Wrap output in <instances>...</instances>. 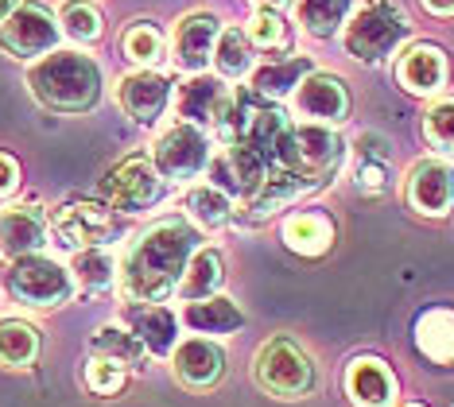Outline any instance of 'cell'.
Here are the masks:
<instances>
[{"label":"cell","instance_id":"4","mask_svg":"<svg viewBox=\"0 0 454 407\" xmlns=\"http://www.w3.org/2000/svg\"><path fill=\"white\" fill-rule=\"evenodd\" d=\"M408 35H411V24L404 8H396L392 0H369L342 27L346 55H354L357 62H385Z\"/></svg>","mask_w":454,"mask_h":407},{"label":"cell","instance_id":"10","mask_svg":"<svg viewBox=\"0 0 454 407\" xmlns=\"http://www.w3.org/2000/svg\"><path fill=\"white\" fill-rule=\"evenodd\" d=\"M51 233L70 253H86V248H106L121 237V214H113L101 202H67L51 217Z\"/></svg>","mask_w":454,"mask_h":407},{"label":"cell","instance_id":"3","mask_svg":"<svg viewBox=\"0 0 454 407\" xmlns=\"http://www.w3.org/2000/svg\"><path fill=\"white\" fill-rule=\"evenodd\" d=\"M4 295L24 310H51V307H67L74 295V276L67 264L51 260L43 253L35 256H20L8 260L4 268Z\"/></svg>","mask_w":454,"mask_h":407},{"label":"cell","instance_id":"40","mask_svg":"<svg viewBox=\"0 0 454 407\" xmlns=\"http://www.w3.org/2000/svg\"><path fill=\"white\" fill-rule=\"evenodd\" d=\"M431 16H454V0H419Z\"/></svg>","mask_w":454,"mask_h":407},{"label":"cell","instance_id":"12","mask_svg":"<svg viewBox=\"0 0 454 407\" xmlns=\"http://www.w3.org/2000/svg\"><path fill=\"white\" fill-rule=\"evenodd\" d=\"M404 198L419 217H447L454 210V167L447 160H419L408 167Z\"/></svg>","mask_w":454,"mask_h":407},{"label":"cell","instance_id":"32","mask_svg":"<svg viewBox=\"0 0 454 407\" xmlns=\"http://www.w3.org/2000/svg\"><path fill=\"white\" fill-rule=\"evenodd\" d=\"M59 31L82 51V47H94L106 35V20H101V12L90 0H67L63 12H59Z\"/></svg>","mask_w":454,"mask_h":407},{"label":"cell","instance_id":"26","mask_svg":"<svg viewBox=\"0 0 454 407\" xmlns=\"http://www.w3.org/2000/svg\"><path fill=\"white\" fill-rule=\"evenodd\" d=\"M222 284H225V256L214 245H202L199 253L191 256L187 276H183V284H179V295L187 302H202V299L222 295Z\"/></svg>","mask_w":454,"mask_h":407},{"label":"cell","instance_id":"25","mask_svg":"<svg viewBox=\"0 0 454 407\" xmlns=\"http://www.w3.org/2000/svg\"><path fill=\"white\" fill-rule=\"evenodd\" d=\"M43 349V333L27 318H0V369H32Z\"/></svg>","mask_w":454,"mask_h":407},{"label":"cell","instance_id":"16","mask_svg":"<svg viewBox=\"0 0 454 407\" xmlns=\"http://www.w3.org/2000/svg\"><path fill=\"white\" fill-rule=\"evenodd\" d=\"M171 101V82L160 70H132L117 82V106L137 124H156Z\"/></svg>","mask_w":454,"mask_h":407},{"label":"cell","instance_id":"34","mask_svg":"<svg viewBox=\"0 0 454 407\" xmlns=\"http://www.w3.org/2000/svg\"><path fill=\"white\" fill-rule=\"evenodd\" d=\"M214 70L225 82H241L253 70V39L245 27H222V39L214 47Z\"/></svg>","mask_w":454,"mask_h":407},{"label":"cell","instance_id":"22","mask_svg":"<svg viewBox=\"0 0 454 407\" xmlns=\"http://www.w3.org/2000/svg\"><path fill=\"white\" fill-rule=\"evenodd\" d=\"M183 326L199 338H230L245 326V310L237 307L230 295H214V299H202V302H191L183 310Z\"/></svg>","mask_w":454,"mask_h":407},{"label":"cell","instance_id":"42","mask_svg":"<svg viewBox=\"0 0 454 407\" xmlns=\"http://www.w3.org/2000/svg\"><path fill=\"white\" fill-rule=\"evenodd\" d=\"M12 12H16V0H0V24H4Z\"/></svg>","mask_w":454,"mask_h":407},{"label":"cell","instance_id":"9","mask_svg":"<svg viewBox=\"0 0 454 407\" xmlns=\"http://www.w3.org/2000/svg\"><path fill=\"white\" fill-rule=\"evenodd\" d=\"M59 39H63V31H59L55 12L35 4V0L16 4V12L0 24V51L20 62H39V59L55 55Z\"/></svg>","mask_w":454,"mask_h":407},{"label":"cell","instance_id":"14","mask_svg":"<svg viewBox=\"0 0 454 407\" xmlns=\"http://www.w3.org/2000/svg\"><path fill=\"white\" fill-rule=\"evenodd\" d=\"M222 39V20L214 12H191L171 31V59L183 74H206L214 62V47Z\"/></svg>","mask_w":454,"mask_h":407},{"label":"cell","instance_id":"7","mask_svg":"<svg viewBox=\"0 0 454 407\" xmlns=\"http://www.w3.org/2000/svg\"><path fill=\"white\" fill-rule=\"evenodd\" d=\"M101 194H106L113 214H148L156 210L168 194L163 175L152 167L148 155H129L117 167H109L101 179Z\"/></svg>","mask_w":454,"mask_h":407},{"label":"cell","instance_id":"30","mask_svg":"<svg viewBox=\"0 0 454 407\" xmlns=\"http://www.w3.org/2000/svg\"><path fill=\"white\" fill-rule=\"evenodd\" d=\"M70 276H74V287H82L86 295H101V291L117 287V260L109 248H86L70 260Z\"/></svg>","mask_w":454,"mask_h":407},{"label":"cell","instance_id":"23","mask_svg":"<svg viewBox=\"0 0 454 407\" xmlns=\"http://www.w3.org/2000/svg\"><path fill=\"white\" fill-rule=\"evenodd\" d=\"M411 333H416V349L423 357L454 369V307H427Z\"/></svg>","mask_w":454,"mask_h":407},{"label":"cell","instance_id":"6","mask_svg":"<svg viewBox=\"0 0 454 407\" xmlns=\"http://www.w3.org/2000/svg\"><path fill=\"white\" fill-rule=\"evenodd\" d=\"M342 160H346L342 136H338L334 129H326V124H307L303 121V124H292V132H287L280 167L299 175V179H307L311 186H318L342 167Z\"/></svg>","mask_w":454,"mask_h":407},{"label":"cell","instance_id":"15","mask_svg":"<svg viewBox=\"0 0 454 407\" xmlns=\"http://www.w3.org/2000/svg\"><path fill=\"white\" fill-rule=\"evenodd\" d=\"M171 372L183 388L191 392H210L214 384H222L225 377V349L214 338H183L171 353Z\"/></svg>","mask_w":454,"mask_h":407},{"label":"cell","instance_id":"2","mask_svg":"<svg viewBox=\"0 0 454 407\" xmlns=\"http://www.w3.org/2000/svg\"><path fill=\"white\" fill-rule=\"evenodd\" d=\"M27 90L43 109L63 113V117H82V113H94L101 106L106 78H101L94 55L78 47H59L55 55L39 59L27 70Z\"/></svg>","mask_w":454,"mask_h":407},{"label":"cell","instance_id":"39","mask_svg":"<svg viewBox=\"0 0 454 407\" xmlns=\"http://www.w3.org/2000/svg\"><path fill=\"white\" fill-rule=\"evenodd\" d=\"M20 191V163L8 152H0V202Z\"/></svg>","mask_w":454,"mask_h":407},{"label":"cell","instance_id":"21","mask_svg":"<svg viewBox=\"0 0 454 407\" xmlns=\"http://www.w3.org/2000/svg\"><path fill=\"white\" fill-rule=\"evenodd\" d=\"M346 395L354 407H392L396 400V377L380 357H357L346 369Z\"/></svg>","mask_w":454,"mask_h":407},{"label":"cell","instance_id":"36","mask_svg":"<svg viewBox=\"0 0 454 407\" xmlns=\"http://www.w3.org/2000/svg\"><path fill=\"white\" fill-rule=\"evenodd\" d=\"M82 380H86L90 392L113 395V392L125 388L129 369H125V364H117V361H109V357H98V353H90V357H86V369H82Z\"/></svg>","mask_w":454,"mask_h":407},{"label":"cell","instance_id":"19","mask_svg":"<svg viewBox=\"0 0 454 407\" xmlns=\"http://www.w3.org/2000/svg\"><path fill=\"white\" fill-rule=\"evenodd\" d=\"M447 55L435 43H411L396 62V82L416 98H431L447 86Z\"/></svg>","mask_w":454,"mask_h":407},{"label":"cell","instance_id":"35","mask_svg":"<svg viewBox=\"0 0 454 407\" xmlns=\"http://www.w3.org/2000/svg\"><path fill=\"white\" fill-rule=\"evenodd\" d=\"M121 47H125V55L137 62L140 70H156L160 59H163V31L152 24V20H137L132 27H125V35H121Z\"/></svg>","mask_w":454,"mask_h":407},{"label":"cell","instance_id":"18","mask_svg":"<svg viewBox=\"0 0 454 407\" xmlns=\"http://www.w3.org/2000/svg\"><path fill=\"white\" fill-rule=\"evenodd\" d=\"M125 326L137 333L140 346L152 357H171L175 346H179V318L163 302H129Z\"/></svg>","mask_w":454,"mask_h":407},{"label":"cell","instance_id":"38","mask_svg":"<svg viewBox=\"0 0 454 407\" xmlns=\"http://www.w3.org/2000/svg\"><path fill=\"white\" fill-rule=\"evenodd\" d=\"M245 35L253 39V47H280L287 39V27H284V16L280 12H256L245 27Z\"/></svg>","mask_w":454,"mask_h":407},{"label":"cell","instance_id":"13","mask_svg":"<svg viewBox=\"0 0 454 407\" xmlns=\"http://www.w3.org/2000/svg\"><path fill=\"white\" fill-rule=\"evenodd\" d=\"M233 98L237 93L225 86V78H214V74H194L179 86L175 93V106H179V117L187 124H199V129H222L225 117L233 109Z\"/></svg>","mask_w":454,"mask_h":407},{"label":"cell","instance_id":"28","mask_svg":"<svg viewBox=\"0 0 454 407\" xmlns=\"http://www.w3.org/2000/svg\"><path fill=\"white\" fill-rule=\"evenodd\" d=\"M307 74H315V62L303 55L284 59V62H268V67L253 70V90L261 93L264 101H280V98H292Z\"/></svg>","mask_w":454,"mask_h":407},{"label":"cell","instance_id":"5","mask_svg":"<svg viewBox=\"0 0 454 407\" xmlns=\"http://www.w3.org/2000/svg\"><path fill=\"white\" fill-rule=\"evenodd\" d=\"M253 380L276 400H303L315 392L318 372L307 349H299L292 338H268L253 357Z\"/></svg>","mask_w":454,"mask_h":407},{"label":"cell","instance_id":"31","mask_svg":"<svg viewBox=\"0 0 454 407\" xmlns=\"http://www.w3.org/2000/svg\"><path fill=\"white\" fill-rule=\"evenodd\" d=\"M388 144L377 136H361L357 140V167H354V186L361 194H380L388 186Z\"/></svg>","mask_w":454,"mask_h":407},{"label":"cell","instance_id":"11","mask_svg":"<svg viewBox=\"0 0 454 407\" xmlns=\"http://www.w3.org/2000/svg\"><path fill=\"white\" fill-rule=\"evenodd\" d=\"M292 109L295 117H303L307 124H342L349 117V90L338 74H326V70H315L299 82V90L292 93Z\"/></svg>","mask_w":454,"mask_h":407},{"label":"cell","instance_id":"24","mask_svg":"<svg viewBox=\"0 0 454 407\" xmlns=\"http://www.w3.org/2000/svg\"><path fill=\"white\" fill-rule=\"evenodd\" d=\"M183 210H187V222L194 229L214 233V229H225L233 222V198L214 183H194L183 191Z\"/></svg>","mask_w":454,"mask_h":407},{"label":"cell","instance_id":"27","mask_svg":"<svg viewBox=\"0 0 454 407\" xmlns=\"http://www.w3.org/2000/svg\"><path fill=\"white\" fill-rule=\"evenodd\" d=\"M307 191H315L307 179H299V175H292V171H284V167H276L272 175L264 179V186L256 191L253 198H249V222H264L268 214H276V210H284L287 202H295L299 194H307Z\"/></svg>","mask_w":454,"mask_h":407},{"label":"cell","instance_id":"17","mask_svg":"<svg viewBox=\"0 0 454 407\" xmlns=\"http://www.w3.org/2000/svg\"><path fill=\"white\" fill-rule=\"evenodd\" d=\"M47 245V214L32 202H16L0 210V256H35Z\"/></svg>","mask_w":454,"mask_h":407},{"label":"cell","instance_id":"1","mask_svg":"<svg viewBox=\"0 0 454 407\" xmlns=\"http://www.w3.org/2000/svg\"><path fill=\"white\" fill-rule=\"evenodd\" d=\"M199 229L183 217H163L125 248L117 264V287L129 302H163L179 295L191 256L199 253Z\"/></svg>","mask_w":454,"mask_h":407},{"label":"cell","instance_id":"43","mask_svg":"<svg viewBox=\"0 0 454 407\" xmlns=\"http://www.w3.org/2000/svg\"><path fill=\"white\" fill-rule=\"evenodd\" d=\"M404 407H419V403H404Z\"/></svg>","mask_w":454,"mask_h":407},{"label":"cell","instance_id":"29","mask_svg":"<svg viewBox=\"0 0 454 407\" xmlns=\"http://www.w3.org/2000/svg\"><path fill=\"white\" fill-rule=\"evenodd\" d=\"M295 16L303 24L307 35L330 39L346 27V20L354 16V0H295Z\"/></svg>","mask_w":454,"mask_h":407},{"label":"cell","instance_id":"20","mask_svg":"<svg viewBox=\"0 0 454 407\" xmlns=\"http://www.w3.org/2000/svg\"><path fill=\"white\" fill-rule=\"evenodd\" d=\"M280 241L299 256H326L330 245L338 241V225L326 210H311L307 206V210H295L284 217Z\"/></svg>","mask_w":454,"mask_h":407},{"label":"cell","instance_id":"37","mask_svg":"<svg viewBox=\"0 0 454 407\" xmlns=\"http://www.w3.org/2000/svg\"><path fill=\"white\" fill-rule=\"evenodd\" d=\"M423 136L439 155H450L454 160V98L450 101H435L423 117Z\"/></svg>","mask_w":454,"mask_h":407},{"label":"cell","instance_id":"33","mask_svg":"<svg viewBox=\"0 0 454 407\" xmlns=\"http://www.w3.org/2000/svg\"><path fill=\"white\" fill-rule=\"evenodd\" d=\"M90 353L125 364V369H144V357H148V349L140 346L137 333H132L129 326H117V322H109V326H101L94 333V346H90Z\"/></svg>","mask_w":454,"mask_h":407},{"label":"cell","instance_id":"8","mask_svg":"<svg viewBox=\"0 0 454 407\" xmlns=\"http://www.w3.org/2000/svg\"><path fill=\"white\" fill-rule=\"evenodd\" d=\"M214 148H210V136H206L199 124H171L168 132L152 144V167L163 175V183H183L191 186L199 175L210 171Z\"/></svg>","mask_w":454,"mask_h":407},{"label":"cell","instance_id":"41","mask_svg":"<svg viewBox=\"0 0 454 407\" xmlns=\"http://www.w3.org/2000/svg\"><path fill=\"white\" fill-rule=\"evenodd\" d=\"M249 4L256 8V12H284L292 0H249Z\"/></svg>","mask_w":454,"mask_h":407}]
</instances>
